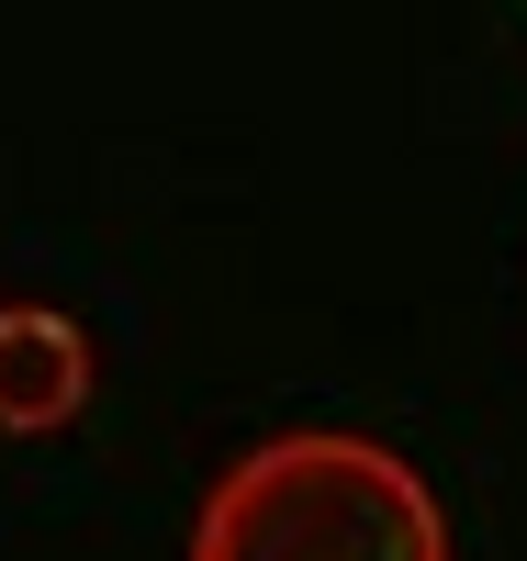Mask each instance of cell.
Masks as SVG:
<instances>
[{
    "mask_svg": "<svg viewBox=\"0 0 527 561\" xmlns=\"http://www.w3.org/2000/svg\"><path fill=\"white\" fill-rule=\"evenodd\" d=\"M90 404V337L57 304H0V438H45Z\"/></svg>",
    "mask_w": 527,
    "mask_h": 561,
    "instance_id": "cell-2",
    "label": "cell"
},
{
    "mask_svg": "<svg viewBox=\"0 0 527 561\" xmlns=\"http://www.w3.org/2000/svg\"><path fill=\"white\" fill-rule=\"evenodd\" d=\"M191 561H449V517L415 460H393L359 427H293L225 460Z\"/></svg>",
    "mask_w": 527,
    "mask_h": 561,
    "instance_id": "cell-1",
    "label": "cell"
}]
</instances>
